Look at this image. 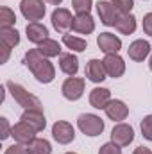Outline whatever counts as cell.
Returning <instances> with one entry per match:
<instances>
[{"label":"cell","mask_w":152,"mask_h":154,"mask_svg":"<svg viewBox=\"0 0 152 154\" xmlns=\"http://www.w3.org/2000/svg\"><path fill=\"white\" fill-rule=\"evenodd\" d=\"M25 66L31 70V74L38 79L39 82L43 84H48L54 81L56 77V68L54 65L50 63L48 57H45L38 48H31L25 52Z\"/></svg>","instance_id":"cell-1"},{"label":"cell","mask_w":152,"mask_h":154,"mask_svg":"<svg viewBox=\"0 0 152 154\" xmlns=\"http://www.w3.org/2000/svg\"><path fill=\"white\" fill-rule=\"evenodd\" d=\"M5 88L11 91L14 102H18V106H22L23 109H39L43 111V104L36 95H32L31 91H27L22 84L14 82V81H7L5 82Z\"/></svg>","instance_id":"cell-2"},{"label":"cell","mask_w":152,"mask_h":154,"mask_svg":"<svg viewBox=\"0 0 152 154\" xmlns=\"http://www.w3.org/2000/svg\"><path fill=\"white\" fill-rule=\"evenodd\" d=\"M77 127L86 136H99L104 133V120L93 113H82L77 118Z\"/></svg>","instance_id":"cell-3"},{"label":"cell","mask_w":152,"mask_h":154,"mask_svg":"<svg viewBox=\"0 0 152 154\" xmlns=\"http://www.w3.org/2000/svg\"><path fill=\"white\" fill-rule=\"evenodd\" d=\"M20 13L29 22H39V20H43V16L47 13L45 0H22L20 2Z\"/></svg>","instance_id":"cell-4"},{"label":"cell","mask_w":152,"mask_h":154,"mask_svg":"<svg viewBox=\"0 0 152 154\" xmlns=\"http://www.w3.org/2000/svg\"><path fill=\"white\" fill-rule=\"evenodd\" d=\"M52 138L61 143V145H68L75 140V129L70 122L66 120H57L54 125H52Z\"/></svg>","instance_id":"cell-5"},{"label":"cell","mask_w":152,"mask_h":154,"mask_svg":"<svg viewBox=\"0 0 152 154\" xmlns=\"http://www.w3.org/2000/svg\"><path fill=\"white\" fill-rule=\"evenodd\" d=\"M84 86H86V81L82 77H68L61 86L63 97L66 100H79L84 95Z\"/></svg>","instance_id":"cell-6"},{"label":"cell","mask_w":152,"mask_h":154,"mask_svg":"<svg viewBox=\"0 0 152 154\" xmlns=\"http://www.w3.org/2000/svg\"><path fill=\"white\" fill-rule=\"evenodd\" d=\"M97 13H99L100 22L108 27H114V23L120 16V11L113 5L111 0H99L97 2Z\"/></svg>","instance_id":"cell-7"},{"label":"cell","mask_w":152,"mask_h":154,"mask_svg":"<svg viewBox=\"0 0 152 154\" xmlns=\"http://www.w3.org/2000/svg\"><path fill=\"white\" fill-rule=\"evenodd\" d=\"M132 140H134V129L129 124L118 122L113 127V131H111V142H114L116 145L127 147L129 143H132Z\"/></svg>","instance_id":"cell-8"},{"label":"cell","mask_w":152,"mask_h":154,"mask_svg":"<svg viewBox=\"0 0 152 154\" xmlns=\"http://www.w3.org/2000/svg\"><path fill=\"white\" fill-rule=\"evenodd\" d=\"M50 20H52V25H54L56 31H59V32H66L68 29H72L74 16H72V13H70L66 7H56V9L52 11Z\"/></svg>","instance_id":"cell-9"},{"label":"cell","mask_w":152,"mask_h":154,"mask_svg":"<svg viewBox=\"0 0 152 154\" xmlns=\"http://www.w3.org/2000/svg\"><path fill=\"white\" fill-rule=\"evenodd\" d=\"M102 63H104V68H106L108 75L113 77V79H118V77H122L125 74V61L120 54H106Z\"/></svg>","instance_id":"cell-10"},{"label":"cell","mask_w":152,"mask_h":154,"mask_svg":"<svg viewBox=\"0 0 152 154\" xmlns=\"http://www.w3.org/2000/svg\"><path fill=\"white\" fill-rule=\"evenodd\" d=\"M97 45L104 54H118L122 48V39L113 32H100L97 36Z\"/></svg>","instance_id":"cell-11"},{"label":"cell","mask_w":152,"mask_h":154,"mask_svg":"<svg viewBox=\"0 0 152 154\" xmlns=\"http://www.w3.org/2000/svg\"><path fill=\"white\" fill-rule=\"evenodd\" d=\"M11 136L14 138V142L16 143H23V145H29L34 138H36V131L29 125V124H25L23 120H20L18 124H14L13 125V131H11Z\"/></svg>","instance_id":"cell-12"},{"label":"cell","mask_w":152,"mask_h":154,"mask_svg":"<svg viewBox=\"0 0 152 154\" xmlns=\"http://www.w3.org/2000/svg\"><path fill=\"white\" fill-rule=\"evenodd\" d=\"M72 31L77 34H91L95 31V20L90 13H84V14H75L74 16V22H72Z\"/></svg>","instance_id":"cell-13"},{"label":"cell","mask_w":152,"mask_h":154,"mask_svg":"<svg viewBox=\"0 0 152 154\" xmlns=\"http://www.w3.org/2000/svg\"><path fill=\"white\" fill-rule=\"evenodd\" d=\"M104 111H106L108 118H111L113 122H122V120H125L127 115H129V108L120 99H111Z\"/></svg>","instance_id":"cell-14"},{"label":"cell","mask_w":152,"mask_h":154,"mask_svg":"<svg viewBox=\"0 0 152 154\" xmlns=\"http://www.w3.org/2000/svg\"><path fill=\"white\" fill-rule=\"evenodd\" d=\"M127 54H129V57H131L132 61L140 63V61H143V59L150 54V43L145 41V39H136V41H132V43L129 45Z\"/></svg>","instance_id":"cell-15"},{"label":"cell","mask_w":152,"mask_h":154,"mask_svg":"<svg viewBox=\"0 0 152 154\" xmlns=\"http://www.w3.org/2000/svg\"><path fill=\"white\" fill-rule=\"evenodd\" d=\"M20 120H23L25 124H29L36 133L43 131V129L47 127L45 115H43V111H39V109H23V115H22Z\"/></svg>","instance_id":"cell-16"},{"label":"cell","mask_w":152,"mask_h":154,"mask_svg":"<svg viewBox=\"0 0 152 154\" xmlns=\"http://www.w3.org/2000/svg\"><path fill=\"white\" fill-rule=\"evenodd\" d=\"M86 77L91 81V82H102L106 77H108V72L104 68V63L100 59H90L88 65H86Z\"/></svg>","instance_id":"cell-17"},{"label":"cell","mask_w":152,"mask_h":154,"mask_svg":"<svg viewBox=\"0 0 152 154\" xmlns=\"http://www.w3.org/2000/svg\"><path fill=\"white\" fill-rule=\"evenodd\" d=\"M25 32H27V39H29L31 43H36V45H39L41 41H45V39L48 38V29H47L43 23H39V22H31V23H27Z\"/></svg>","instance_id":"cell-18"},{"label":"cell","mask_w":152,"mask_h":154,"mask_svg":"<svg viewBox=\"0 0 152 154\" xmlns=\"http://www.w3.org/2000/svg\"><path fill=\"white\" fill-rule=\"evenodd\" d=\"M111 100V91L108 88H93L90 91V104L95 109H106Z\"/></svg>","instance_id":"cell-19"},{"label":"cell","mask_w":152,"mask_h":154,"mask_svg":"<svg viewBox=\"0 0 152 154\" xmlns=\"http://www.w3.org/2000/svg\"><path fill=\"white\" fill-rule=\"evenodd\" d=\"M59 68L70 77H75L77 70H79V59L75 54L72 52H65L59 56Z\"/></svg>","instance_id":"cell-20"},{"label":"cell","mask_w":152,"mask_h":154,"mask_svg":"<svg viewBox=\"0 0 152 154\" xmlns=\"http://www.w3.org/2000/svg\"><path fill=\"white\" fill-rule=\"evenodd\" d=\"M114 29H116L120 34L129 36V34H132V32L136 31V18H134L131 13H129V14H120L118 20H116V23H114Z\"/></svg>","instance_id":"cell-21"},{"label":"cell","mask_w":152,"mask_h":154,"mask_svg":"<svg viewBox=\"0 0 152 154\" xmlns=\"http://www.w3.org/2000/svg\"><path fill=\"white\" fill-rule=\"evenodd\" d=\"M38 50L45 56V57H56V56H61V45H59V41H56V39L52 38H47L45 41H41L38 45Z\"/></svg>","instance_id":"cell-22"},{"label":"cell","mask_w":152,"mask_h":154,"mask_svg":"<svg viewBox=\"0 0 152 154\" xmlns=\"http://www.w3.org/2000/svg\"><path fill=\"white\" fill-rule=\"evenodd\" d=\"M27 149H29V154H52L50 142L45 138H38V136L27 145Z\"/></svg>","instance_id":"cell-23"},{"label":"cell","mask_w":152,"mask_h":154,"mask_svg":"<svg viewBox=\"0 0 152 154\" xmlns=\"http://www.w3.org/2000/svg\"><path fill=\"white\" fill-rule=\"evenodd\" d=\"M0 43L14 48L20 43V32L14 27H7V29H0Z\"/></svg>","instance_id":"cell-24"},{"label":"cell","mask_w":152,"mask_h":154,"mask_svg":"<svg viewBox=\"0 0 152 154\" xmlns=\"http://www.w3.org/2000/svg\"><path fill=\"white\" fill-rule=\"evenodd\" d=\"M63 43L74 52H84L88 48V41L79 36H74V34H63Z\"/></svg>","instance_id":"cell-25"},{"label":"cell","mask_w":152,"mask_h":154,"mask_svg":"<svg viewBox=\"0 0 152 154\" xmlns=\"http://www.w3.org/2000/svg\"><path fill=\"white\" fill-rule=\"evenodd\" d=\"M16 23V14L11 7L2 5L0 7V29H7V27H14Z\"/></svg>","instance_id":"cell-26"},{"label":"cell","mask_w":152,"mask_h":154,"mask_svg":"<svg viewBox=\"0 0 152 154\" xmlns=\"http://www.w3.org/2000/svg\"><path fill=\"white\" fill-rule=\"evenodd\" d=\"M91 5H93V0H72V7H74V11L77 14L90 13Z\"/></svg>","instance_id":"cell-27"},{"label":"cell","mask_w":152,"mask_h":154,"mask_svg":"<svg viewBox=\"0 0 152 154\" xmlns=\"http://www.w3.org/2000/svg\"><path fill=\"white\" fill-rule=\"evenodd\" d=\"M113 5L120 11V14H129L134 7V0H111Z\"/></svg>","instance_id":"cell-28"},{"label":"cell","mask_w":152,"mask_h":154,"mask_svg":"<svg viewBox=\"0 0 152 154\" xmlns=\"http://www.w3.org/2000/svg\"><path fill=\"white\" fill-rule=\"evenodd\" d=\"M140 127H141V134H143V138L149 140V142H152V115L145 116V118L141 120Z\"/></svg>","instance_id":"cell-29"},{"label":"cell","mask_w":152,"mask_h":154,"mask_svg":"<svg viewBox=\"0 0 152 154\" xmlns=\"http://www.w3.org/2000/svg\"><path fill=\"white\" fill-rule=\"evenodd\" d=\"M99 154H122V149L114 142H108L99 149Z\"/></svg>","instance_id":"cell-30"},{"label":"cell","mask_w":152,"mask_h":154,"mask_svg":"<svg viewBox=\"0 0 152 154\" xmlns=\"http://www.w3.org/2000/svg\"><path fill=\"white\" fill-rule=\"evenodd\" d=\"M4 154H29V149H27V145H23V143H13L11 147L5 149Z\"/></svg>","instance_id":"cell-31"},{"label":"cell","mask_w":152,"mask_h":154,"mask_svg":"<svg viewBox=\"0 0 152 154\" xmlns=\"http://www.w3.org/2000/svg\"><path fill=\"white\" fill-rule=\"evenodd\" d=\"M0 125H2V133H0V138L2 140H5V138H9L11 136V131H13V127H9V122H7V118H0Z\"/></svg>","instance_id":"cell-32"},{"label":"cell","mask_w":152,"mask_h":154,"mask_svg":"<svg viewBox=\"0 0 152 154\" xmlns=\"http://www.w3.org/2000/svg\"><path fill=\"white\" fill-rule=\"evenodd\" d=\"M143 32L152 36V13H147L143 16Z\"/></svg>","instance_id":"cell-33"},{"label":"cell","mask_w":152,"mask_h":154,"mask_svg":"<svg viewBox=\"0 0 152 154\" xmlns=\"http://www.w3.org/2000/svg\"><path fill=\"white\" fill-rule=\"evenodd\" d=\"M9 54H11V47H7V45H4V43H2V59H0V63H2V65H4V63H7Z\"/></svg>","instance_id":"cell-34"},{"label":"cell","mask_w":152,"mask_h":154,"mask_svg":"<svg viewBox=\"0 0 152 154\" xmlns=\"http://www.w3.org/2000/svg\"><path fill=\"white\" fill-rule=\"evenodd\" d=\"M132 154H152V151L149 149V147H145V145H140V147L134 149V152Z\"/></svg>","instance_id":"cell-35"},{"label":"cell","mask_w":152,"mask_h":154,"mask_svg":"<svg viewBox=\"0 0 152 154\" xmlns=\"http://www.w3.org/2000/svg\"><path fill=\"white\" fill-rule=\"evenodd\" d=\"M45 2H48V4H52V5H59L63 0H45Z\"/></svg>","instance_id":"cell-36"},{"label":"cell","mask_w":152,"mask_h":154,"mask_svg":"<svg viewBox=\"0 0 152 154\" xmlns=\"http://www.w3.org/2000/svg\"><path fill=\"white\" fill-rule=\"evenodd\" d=\"M149 68H150V72H152V54H150V59H149Z\"/></svg>","instance_id":"cell-37"},{"label":"cell","mask_w":152,"mask_h":154,"mask_svg":"<svg viewBox=\"0 0 152 154\" xmlns=\"http://www.w3.org/2000/svg\"><path fill=\"white\" fill-rule=\"evenodd\" d=\"M65 154H77V152H65Z\"/></svg>","instance_id":"cell-38"}]
</instances>
